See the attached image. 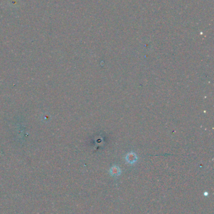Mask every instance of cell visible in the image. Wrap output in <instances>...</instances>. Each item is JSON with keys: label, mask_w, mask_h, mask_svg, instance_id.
<instances>
[{"label": "cell", "mask_w": 214, "mask_h": 214, "mask_svg": "<svg viewBox=\"0 0 214 214\" xmlns=\"http://www.w3.org/2000/svg\"><path fill=\"white\" fill-rule=\"evenodd\" d=\"M137 160L138 157L133 152H131V153L128 154V155H126V161L130 164L134 163L135 162L137 161Z\"/></svg>", "instance_id": "cell-1"}, {"label": "cell", "mask_w": 214, "mask_h": 214, "mask_svg": "<svg viewBox=\"0 0 214 214\" xmlns=\"http://www.w3.org/2000/svg\"><path fill=\"white\" fill-rule=\"evenodd\" d=\"M109 173L111 174V175L112 177H118L121 175V171L119 167L114 165V166H113L110 168Z\"/></svg>", "instance_id": "cell-2"}, {"label": "cell", "mask_w": 214, "mask_h": 214, "mask_svg": "<svg viewBox=\"0 0 214 214\" xmlns=\"http://www.w3.org/2000/svg\"><path fill=\"white\" fill-rule=\"evenodd\" d=\"M203 194H204V195H205V196H207V195H209V193L206 192H204V193H203Z\"/></svg>", "instance_id": "cell-3"}]
</instances>
